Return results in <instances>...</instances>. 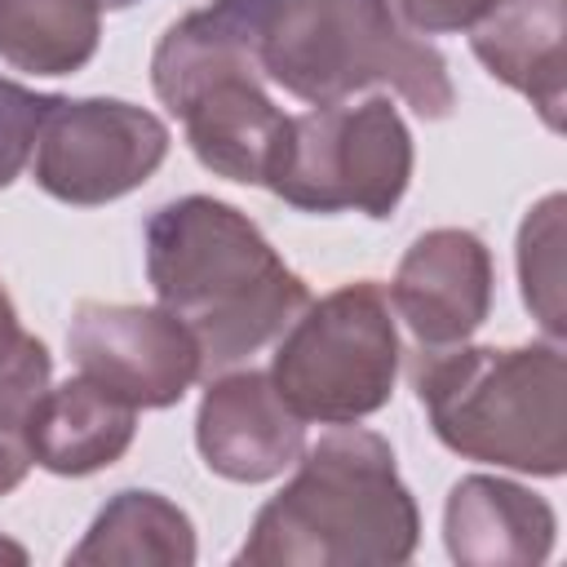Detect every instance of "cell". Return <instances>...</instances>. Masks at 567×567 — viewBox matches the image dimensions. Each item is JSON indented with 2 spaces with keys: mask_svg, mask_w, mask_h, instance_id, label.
Instances as JSON below:
<instances>
[{
  "mask_svg": "<svg viewBox=\"0 0 567 567\" xmlns=\"http://www.w3.org/2000/svg\"><path fill=\"white\" fill-rule=\"evenodd\" d=\"M412 390L443 447L536 478L567 470V363L558 346H416Z\"/></svg>",
  "mask_w": 567,
  "mask_h": 567,
  "instance_id": "4",
  "label": "cell"
},
{
  "mask_svg": "<svg viewBox=\"0 0 567 567\" xmlns=\"http://www.w3.org/2000/svg\"><path fill=\"white\" fill-rule=\"evenodd\" d=\"M399 377V328L381 284H341L310 297L279 332L270 381L279 399L319 425H350L381 412Z\"/></svg>",
  "mask_w": 567,
  "mask_h": 567,
  "instance_id": "6",
  "label": "cell"
},
{
  "mask_svg": "<svg viewBox=\"0 0 567 567\" xmlns=\"http://www.w3.org/2000/svg\"><path fill=\"white\" fill-rule=\"evenodd\" d=\"M554 536L558 518L532 487L470 474L447 492L443 540L465 567H536L554 554Z\"/></svg>",
  "mask_w": 567,
  "mask_h": 567,
  "instance_id": "12",
  "label": "cell"
},
{
  "mask_svg": "<svg viewBox=\"0 0 567 567\" xmlns=\"http://www.w3.org/2000/svg\"><path fill=\"white\" fill-rule=\"evenodd\" d=\"M75 567H190L195 563V527L186 509H177L159 492H115L84 540L71 549Z\"/></svg>",
  "mask_w": 567,
  "mask_h": 567,
  "instance_id": "15",
  "label": "cell"
},
{
  "mask_svg": "<svg viewBox=\"0 0 567 567\" xmlns=\"http://www.w3.org/2000/svg\"><path fill=\"white\" fill-rule=\"evenodd\" d=\"M567 0H505L483 22L470 27V49L487 66L492 80L523 93L540 120L563 128V93H567Z\"/></svg>",
  "mask_w": 567,
  "mask_h": 567,
  "instance_id": "14",
  "label": "cell"
},
{
  "mask_svg": "<svg viewBox=\"0 0 567 567\" xmlns=\"http://www.w3.org/2000/svg\"><path fill=\"white\" fill-rule=\"evenodd\" d=\"M412 182V133L390 97L332 102L288 115L284 146L266 177L284 204L301 213L390 217Z\"/></svg>",
  "mask_w": 567,
  "mask_h": 567,
  "instance_id": "7",
  "label": "cell"
},
{
  "mask_svg": "<svg viewBox=\"0 0 567 567\" xmlns=\"http://www.w3.org/2000/svg\"><path fill=\"white\" fill-rule=\"evenodd\" d=\"M49 372L53 359L31 332L0 359V496H9L35 465L27 447V421L35 412V399L49 390Z\"/></svg>",
  "mask_w": 567,
  "mask_h": 567,
  "instance_id": "17",
  "label": "cell"
},
{
  "mask_svg": "<svg viewBox=\"0 0 567 567\" xmlns=\"http://www.w3.org/2000/svg\"><path fill=\"white\" fill-rule=\"evenodd\" d=\"M195 447L217 478L270 483L297 465L306 421L279 399L270 372H217L195 412Z\"/></svg>",
  "mask_w": 567,
  "mask_h": 567,
  "instance_id": "11",
  "label": "cell"
},
{
  "mask_svg": "<svg viewBox=\"0 0 567 567\" xmlns=\"http://www.w3.org/2000/svg\"><path fill=\"white\" fill-rule=\"evenodd\" d=\"M199 13L266 84L306 106L350 102L359 89H390L421 120L456 106L443 53L390 0H213Z\"/></svg>",
  "mask_w": 567,
  "mask_h": 567,
  "instance_id": "1",
  "label": "cell"
},
{
  "mask_svg": "<svg viewBox=\"0 0 567 567\" xmlns=\"http://www.w3.org/2000/svg\"><path fill=\"white\" fill-rule=\"evenodd\" d=\"M505 0H394L399 18L416 31V35H452V31H470L474 22H483L492 9H501Z\"/></svg>",
  "mask_w": 567,
  "mask_h": 567,
  "instance_id": "20",
  "label": "cell"
},
{
  "mask_svg": "<svg viewBox=\"0 0 567 567\" xmlns=\"http://www.w3.org/2000/svg\"><path fill=\"white\" fill-rule=\"evenodd\" d=\"M421 514L394 447L363 425H337L301 447L297 474L270 496L239 549L248 567H381L408 563Z\"/></svg>",
  "mask_w": 567,
  "mask_h": 567,
  "instance_id": "3",
  "label": "cell"
},
{
  "mask_svg": "<svg viewBox=\"0 0 567 567\" xmlns=\"http://www.w3.org/2000/svg\"><path fill=\"white\" fill-rule=\"evenodd\" d=\"M106 9H128V4H137V0H102Z\"/></svg>",
  "mask_w": 567,
  "mask_h": 567,
  "instance_id": "23",
  "label": "cell"
},
{
  "mask_svg": "<svg viewBox=\"0 0 567 567\" xmlns=\"http://www.w3.org/2000/svg\"><path fill=\"white\" fill-rule=\"evenodd\" d=\"M492 288L496 270L487 244L474 230L439 226L412 239L385 297L394 306V319H403L416 337V346L439 350L461 346L483 328L492 310Z\"/></svg>",
  "mask_w": 567,
  "mask_h": 567,
  "instance_id": "10",
  "label": "cell"
},
{
  "mask_svg": "<svg viewBox=\"0 0 567 567\" xmlns=\"http://www.w3.org/2000/svg\"><path fill=\"white\" fill-rule=\"evenodd\" d=\"M168 155V124L120 97H53L35 151L31 177L44 195L97 208L137 190Z\"/></svg>",
  "mask_w": 567,
  "mask_h": 567,
  "instance_id": "8",
  "label": "cell"
},
{
  "mask_svg": "<svg viewBox=\"0 0 567 567\" xmlns=\"http://www.w3.org/2000/svg\"><path fill=\"white\" fill-rule=\"evenodd\" d=\"M27 332H22V323H18V310H13V301H9V292H4V284H0V359L22 341Z\"/></svg>",
  "mask_w": 567,
  "mask_h": 567,
  "instance_id": "21",
  "label": "cell"
},
{
  "mask_svg": "<svg viewBox=\"0 0 567 567\" xmlns=\"http://www.w3.org/2000/svg\"><path fill=\"white\" fill-rule=\"evenodd\" d=\"M137 434V408L102 381L75 372L35 399L27 421L31 461L62 478H84L115 465Z\"/></svg>",
  "mask_w": 567,
  "mask_h": 567,
  "instance_id": "13",
  "label": "cell"
},
{
  "mask_svg": "<svg viewBox=\"0 0 567 567\" xmlns=\"http://www.w3.org/2000/svg\"><path fill=\"white\" fill-rule=\"evenodd\" d=\"M49 106H53V93H31L0 75V190L27 168Z\"/></svg>",
  "mask_w": 567,
  "mask_h": 567,
  "instance_id": "19",
  "label": "cell"
},
{
  "mask_svg": "<svg viewBox=\"0 0 567 567\" xmlns=\"http://www.w3.org/2000/svg\"><path fill=\"white\" fill-rule=\"evenodd\" d=\"M102 0H0V58L27 75H71L97 53Z\"/></svg>",
  "mask_w": 567,
  "mask_h": 567,
  "instance_id": "16",
  "label": "cell"
},
{
  "mask_svg": "<svg viewBox=\"0 0 567 567\" xmlns=\"http://www.w3.org/2000/svg\"><path fill=\"white\" fill-rule=\"evenodd\" d=\"M518 284L532 319L558 341L567 332L563 319V195H545L527 208L518 230Z\"/></svg>",
  "mask_w": 567,
  "mask_h": 567,
  "instance_id": "18",
  "label": "cell"
},
{
  "mask_svg": "<svg viewBox=\"0 0 567 567\" xmlns=\"http://www.w3.org/2000/svg\"><path fill=\"white\" fill-rule=\"evenodd\" d=\"M151 84L182 120V133L208 173L266 186L288 133V115L275 106L252 62L199 9L159 35Z\"/></svg>",
  "mask_w": 567,
  "mask_h": 567,
  "instance_id": "5",
  "label": "cell"
},
{
  "mask_svg": "<svg viewBox=\"0 0 567 567\" xmlns=\"http://www.w3.org/2000/svg\"><path fill=\"white\" fill-rule=\"evenodd\" d=\"M146 279L195 346L204 377H217L306 310L310 288L270 248L248 213L213 195H182L146 217Z\"/></svg>",
  "mask_w": 567,
  "mask_h": 567,
  "instance_id": "2",
  "label": "cell"
},
{
  "mask_svg": "<svg viewBox=\"0 0 567 567\" xmlns=\"http://www.w3.org/2000/svg\"><path fill=\"white\" fill-rule=\"evenodd\" d=\"M75 368L133 408H173L199 377V346L190 328L164 306L80 301L66 328Z\"/></svg>",
  "mask_w": 567,
  "mask_h": 567,
  "instance_id": "9",
  "label": "cell"
},
{
  "mask_svg": "<svg viewBox=\"0 0 567 567\" xmlns=\"http://www.w3.org/2000/svg\"><path fill=\"white\" fill-rule=\"evenodd\" d=\"M0 563H13V567H22V563H27V549H22L18 540L0 536Z\"/></svg>",
  "mask_w": 567,
  "mask_h": 567,
  "instance_id": "22",
  "label": "cell"
}]
</instances>
